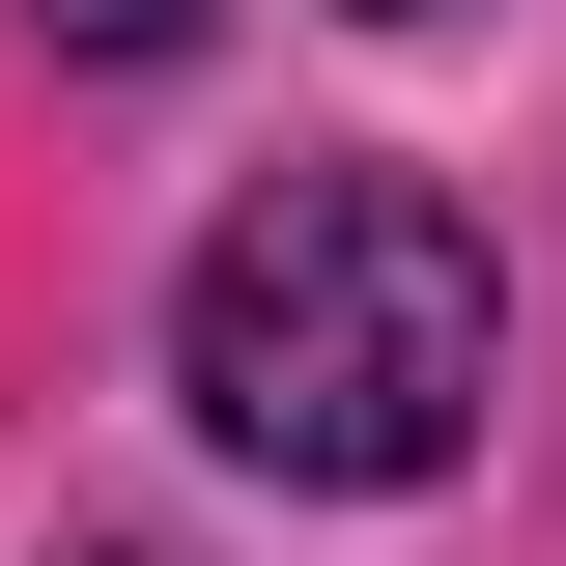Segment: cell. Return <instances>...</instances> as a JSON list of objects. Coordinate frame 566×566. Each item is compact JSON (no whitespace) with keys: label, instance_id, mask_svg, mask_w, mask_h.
I'll return each instance as SVG.
<instances>
[{"label":"cell","instance_id":"6da1fadb","mask_svg":"<svg viewBox=\"0 0 566 566\" xmlns=\"http://www.w3.org/2000/svg\"><path fill=\"white\" fill-rule=\"evenodd\" d=\"M482 368H510V283L424 170H255L170 283V397L312 510H397L482 453Z\"/></svg>","mask_w":566,"mask_h":566},{"label":"cell","instance_id":"7a4b0ae2","mask_svg":"<svg viewBox=\"0 0 566 566\" xmlns=\"http://www.w3.org/2000/svg\"><path fill=\"white\" fill-rule=\"evenodd\" d=\"M57 29H85V57H170V29H199V0H57Z\"/></svg>","mask_w":566,"mask_h":566}]
</instances>
